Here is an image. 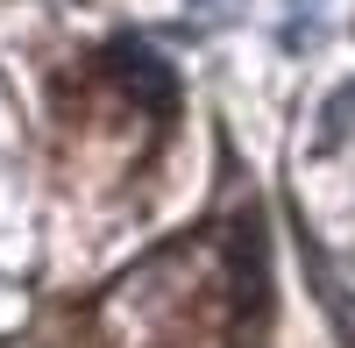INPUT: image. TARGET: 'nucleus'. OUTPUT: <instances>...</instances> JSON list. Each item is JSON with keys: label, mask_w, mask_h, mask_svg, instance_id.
Segmentation results:
<instances>
[{"label": "nucleus", "mask_w": 355, "mask_h": 348, "mask_svg": "<svg viewBox=\"0 0 355 348\" xmlns=\"http://www.w3.org/2000/svg\"><path fill=\"white\" fill-rule=\"evenodd\" d=\"M320 8H327V0H291V21H284V50H313V43H320Z\"/></svg>", "instance_id": "7ed1b4c3"}, {"label": "nucleus", "mask_w": 355, "mask_h": 348, "mask_svg": "<svg viewBox=\"0 0 355 348\" xmlns=\"http://www.w3.org/2000/svg\"><path fill=\"white\" fill-rule=\"evenodd\" d=\"M192 8H199V21H242V8H249V0H192Z\"/></svg>", "instance_id": "20e7f679"}, {"label": "nucleus", "mask_w": 355, "mask_h": 348, "mask_svg": "<svg viewBox=\"0 0 355 348\" xmlns=\"http://www.w3.org/2000/svg\"><path fill=\"white\" fill-rule=\"evenodd\" d=\"M114 71H121V85H128V93H135L142 107H157V114L178 100V78H171V64H164L157 50H142V43H121V50H114Z\"/></svg>", "instance_id": "f257e3e1"}, {"label": "nucleus", "mask_w": 355, "mask_h": 348, "mask_svg": "<svg viewBox=\"0 0 355 348\" xmlns=\"http://www.w3.org/2000/svg\"><path fill=\"white\" fill-rule=\"evenodd\" d=\"M348 121H355V78H341L327 107H320V135H313V150H341L348 142Z\"/></svg>", "instance_id": "f03ea898"}]
</instances>
